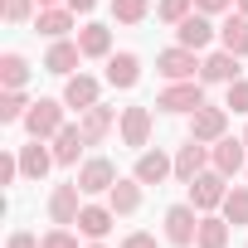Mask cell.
Segmentation results:
<instances>
[{
	"label": "cell",
	"instance_id": "6da1fadb",
	"mask_svg": "<svg viewBox=\"0 0 248 248\" xmlns=\"http://www.w3.org/2000/svg\"><path fill=\"white\" fill-rule=\"evenodd\" d=\"M63 112H68V102H63V97H34V102H30V112H25V132H30V137H39V141H54V137L68 127Z\"/></svg>",
	"mask_w": 248,
	"mask_h": 248
},
{
	"label": "cell",
	"instance_id": "7a4b0ae2",
	"mask_svg": "<svg viewBox=\"0 0 248 248\" xmlns=\"http://www.w3.org/2000/svg\"><path fill=\"white\" fill-rule=\"evenodd\" d=\"M156 107L170 112V117H190L204 107V78H185V83H166L156 93Z\"/></svg>",
	"mask_w": 248,
	"mask_h": 248
},
{
	"label": "cell",
	"instance_id": "3957f363",
	"mask_svg": "<svg viewBox=\"0 0 248 248\" xmlns=\"http://www.w3.org/2000/svg\"><path fill=\"white\" fill-rule=\"evenodd\" d=\"M224 195H229V175H219L214 166L190 180V204H195L200 214H214V209L224 204Z\"/></svg>",
	"mask_w": 248,
	"mask_h": 248
},
{
	"label": "cell",
	"instance_id": "277c9868",
	"mask_svg": "<svg viewBox=\"0 0 248 248\" xmlns=\"http://www.w3.org/2000/svg\"><path fill=\"white\" fill-rule=\"evenodd\" d=\"M219 39V25H214V15H204V10H190L180 25H175V44H185V49H209Z\"/></svg>",
	"mask_w": 248,
	"mask_h": 248
},
{
	"label": "cell",
	"instance_id": "5b68a950",
	"mask_svg": "<svg viewBox=\"0 0 248 248\" xmlns=\"http://www.w3.org/2000/svg\"><path fill=\"white\" fill-rule=\"evenodd\" d=\"M200 63H204V59H200L195 49H185V44H175V49H161V54H156V73H161L166 83H185V78H195V73H200Z\"/></svg>",
	"mask_w": 248,
	"mask_h": 248
},
{
	"label": "cell",
	"instance_id": "8992f818",
	"mask_svg": "<svg viewBox=\"0 0 248 248\" xmlns=\"http://www.w3.org/2000/svg\"><path fill=\"white\" fill-rule=\"evenodd\" d=\"M209 166L219 170V175H243L248 170V141L243 137H219L214 146H209Z\"/></svg>",
	"mask_w": 248,
	"mask_h": 248
},
{
	"label": "cell",
	"instance_id": "52a82bcc",
	"mask_svg": "<svg viewBox=\"0 0 248 248\" xmlns=\"http://www.w3.org/2000/svg\"><path fill=\"white\" fill-rule=\"evenodd\" d=\"M195 233H200V209L195 204H170L166 209V243L195 248Z\"/></svg>",
	"mask_w": 248,
	"mask_h": 248
},
{
	"label": "cell",
	"instance_id": "ba28073f",
	"mask_svg": "<svg viewBox=\"0 0 248 248\" xmlns=\"http://www.w3.org/2000/svg\"><path fill=\"white\" fill-rule=\"evenodd\" d=\"M117 137H122V146L146 151V146H151V107H122V117H117Z\"/></svg>",
	"mask_w": 248,
	"mask_h": 248
},
{
	"label": "cell",
	"instance_id": "9c48e42d",
	"mask_svg": "<svg viewBox=\"0 0 248 248\" xmlns=\"http://www.w3.org/2000/svg\"><path fill=\"white\" fill-rule=\"evenodd\" d=\"M190 137L195 141H204V146H214L219 137H229V107H200V112H190Z\"/></svg>",
	"mask_w": 248,
	"mask_h": 248
},
{
	"label": "cell",
	"instance_id": "30bf717a",
	"mask_svg": "<svg viewBox=\"0 0 248 248\" xmlns=\"http://www.w3.org/2000/svg\"><path fill=\"white\" fill-rule=\"evenodd\" d=\"M132 175H137L141 185H166V180L175 175V156H166L161 146H156V151L146 146V151L137 156V166H132Z\"/></svg>",
	"mask_w": 248,
	"mask_h": 248
},
{
	"label": "cell",
	"instance_id": "8fae6325",
	"mask_svg": "<svg viewBox=\"0 0 248 248\" xmlns=\"http://www.w3.org/2000/svg\"><path fill=\"white\" fill-rule=\"evenodd\" d=\"M112 185H117V166H112L107 156H93V161L78 166V190H83V195H107Z\"/></svg>",
	"mask_w": 248,
	"mask_h": 248
},
{
	"label": "cell",
	"instance_id": "7c38bea8",
	"mask_svg": "<svg viewBox=\"0 0 248 248\" xmlns=\"http://www.w3.org/2000/svg\"><path fill=\"white\" fill-rule=\"evenodd\" d=\"M83 63V49L78 39H49V54H44V73L54 78H73V68Z\"/></svg>",
	"mask_w": 248,
	"mask_h": 248
},
{
	"label": "cell",
	"instance_id": "4fadbf2b",
	"mask_svg": "<svg viewBox=\"0 0 248 248\" xmlns=\"http://www.w3.org/2000/svg\"><path fill=\"white\" fill-rule=\"evenodd\" d=\"M78 214H83V190H78V180L73 185H54V195H49V219L54 224H78Z\"/></svg>",
	"mask_w": 248,
	"mask_h": 248
},
{
	"label": "cell",
	"instance_id": "5bb4252c",
	"mask_svg": "<svg viewBox=\"0 0 248 248\" xmlns=\"http://www.w3.org/2000/svg\"><path fill=\"white\" fill-rule=\"evenodd\" d=\"M78 127H83V141L88 146H102L107 137H112V127H117V107H88V112H78Z\"/></svg>",
	"mask_w": 248,
	"mask_h": 248
},
{
	"label": "cell",
	"instance_id": "9a60e30c",
	"mask_svg": "<svg viewBox=\"0 0 248 248\" xmlns=\"http://www.w3.org/2000/svg\"><path fill=\"white\" fill-rule=\"evenodd\" d=\"M54 166H59V161H54V146H44L39 137H30V141L20 146V170H25V180H44Z\"/></svg>",
	"mask_w": 248,
	"mask_h": 248
},
{
	"label": "cell",
	"instance_id": "2e32d148",
	"mask_svg": "<svg viewBox=\"0 0 248 248\" xmlns=\"http://www.w3.org/2000/svg\"><path fill=\"white\" fill-rule=\"evenodd\" d=\"M97 97H102V83H97L93 73H73V78H63V102H68V107L88 112V107H97Z\"/></svg>",
	"mask_w": 248,
	"mask_h": 248
},
{
	"label": "cell",
	"instance_id": "e0dca14e",
	"mask_svg": "<svg viewBox=\"0 0 248 248\" xmlns=\"http://www.w3.org/2000/svg\"><path fill=\"white\" fill-rule=\"evenodd\" d=\"M107 204H112L117 219L137 214V209H141V180H137V175H117V185L107 190Z\"/></svg>",
	"mask_w": 248,
	"mask_h": 248
},
{
	"label": "cell",
	"instance_id": "ac0fdd59",
	"mask_svg": "<svg viewBox=\"0 0 248 248\" xmlns=\"http://www.w3.org/2000/svg\"><path fill=\"white\" fill-rule=\"evenodd\" d=\"M73 10L68 5H39V15H34V30L44 34V39H68V30H73Z\"/></svg>",
	"mask_w": 248,
	"mask_h": 248
},
{
	"label": "cell",
	"instance_id": "d6986e66",
	"mask_svg": "<svg viewBox=\"0 0 248 248\" xmlns=\"http://www.w3.org/2000/svg\"><path fill=\"white\" fill-rule=\"evenodd\" d=\"M200 78L204 83H233V78H243L238 73V54H229V49H214V54H204V63H200Z\"/></svg>",
	"mask_w": 248,
	"mask_h": 248
},
{
	"label": "cell",
	"instance_id": "ffe728a7",
	"mask_svg": "<svg viewBox=\"0 0 248 248\" xmlns=\"http://www.w3.org/2000/svg\"><path fill=\"white\" fill-rule=\"evenodd\" d=\"M200 170H209V146L190 137V141H185V146L175 151V180H185V185H190V180H195Z\"/></svg>",
	"mask_w": 248,
	"mask_h": 248
},
{
	"label": "cell",
	"instance_id": "44dd1931",
	"mask_svg": "<svg viewBox=\"0 0 248 248\" xmlns=\"http://www.w3.org/2000/svg\"><path fill=\"white\" fill-rule=\"evenodd\" d=\"M107 83H112V88H122V93L137 88V83H141V59H137L132 49L112 54V59H107Z\"/></svg>",
	"mask_w": 248,
	"mask_h": 248
},
{
	"label": "cell",
	"instance_id": "7402d4cb",
	"mask_svg": "<svg viewBox=\"0 0 248 248\" xmlns=\"http://www.w3.org/2000/svg\"><path fill=\"white\" fill-rule=\"evenodd\" d=\"M219 49H229V54H248V15H238V10H229L224 20H219Z\"/></svg>",
	"mask_w": 248,
	"mask_h": 248
},
{
	"label": "cell",
	"instance_id": "603a6c76",
	"mask_svg": "<svg viewBox=\"0 0 248 248\" xmlns=\"http://www.w3.org/2000/svg\"><path fill=\"white\" fill-rule=\"evenodd\" d=\"M112 224H117L112 204H83V214H78V233L83 238H107Z\"/></svg>",
	"mask_w": 248,
	"mask_h": 248
},
{
	"label": "cell",
	"instance_id": "cb8c5ba5",
	"mask_svg": "<svg viewBox=\"0 0 248 248\" xmlns=\"http://www.w3.org/2000/svg\"><path fill=\"white\" fill-rule=\"evenodd\" d=\"M78 49H83V59H112V30L107 25H83L78 30Z\"/></svg>",
	"mask_w": 248,
	"mask_h": 248
},
{
	"label": "cell",
	"instance_id": "d4e9b609",
	"mask_svg": "<svg viewBox=\"0 0 248 248\" xmlns=\"http://www.w3.org/2000/svg\"><path fill=\"white\" fill-rule=\"evenodd\" d=\"M83 146H88V141H83V127H73V122H68V127L54 137V161H59V166H78Z\"/></svg>",
	"mask_w": 248,
	"mask_h": 248
},
{
	"label": "cell",
	"instance_id": "484cf974",
	"mask_svg": "<svg viewBox=\"0 0 248 248\" xmlns=\"http://www.w3.org/2000/svg\"><path fill=\"white\" fill-rule=\"evenodd\" d=\"M195 248H229V219L224 214H200Z\"/></svg>",
	"mask_w": 248,
	"mask_h": 248
},
{
	"label": "cell",
	"instance_id": "4316f807",
	"mask_svg": "<svg viewBox=\"0 0 248 248\" xmlns=\"http://www.w3.org/2000/svg\"><path fill=\"white\" fill-rule=\"evenodd\" d=\"M30 83V59L25 54H0V88H25Z\"/></svg>",
	"mask_w": 248,
	"mask_h": 248
},
{
	"label": "cell",
	"instance_id": "83f0119b",
	"mask_svg": "<svg viewBox=\"0 0 248 248\" xmlns=\"http://www.w3.org/2000/svg\"><path fill=\"white\" fill-rule=\"evenodd\" d=\"M25 112H30V97H25V88H0V122H25Z\"/></svg>",
	"mask_w": 248,
	"mask_h": 248
},
{
	"label": "cell",
	"instance_id": "f1b7e54d",
	"mask_svg": "<svg viewBox=\"0 0 248 248\" xmlns=\"http://www.w3.org/2000/svg\"><path fill=\"white\" fill-rule=\"evenodd\" d=\"M219 214H224L229 224H248V185H229V195H224Z\"/></svg>",
	"mask_w": 248,
	"mask_h": 248
},
{
	"label": "cell",
	"instance_id": "f546056e",
	"mask_svg": "<svg viewBox=\"0 0 248 248\" xmlns=\"http://www.w3.org/2000/svg\"><path fill=\"white\" fill-rule=\"evenodd\" d=\"M151 15V0H112V20L117 25H141Z\"/></svg>",
	"mask_w": 248,
	"mask_h": 248
},
{
	"label": "cell",
	"instance_id": "4dcf8cb0",
	"mask_svg": "<svg viewBox=\"0 0 248 248\" xmlns=\"http://www.w3.org/2000/svg\"><path fill=\"white\" fill-rule=\"evenodd\" d=\"M34 5L39 0H0V20L5 25H25V20H34Z\"/></svg>",
	"mask_w": 248,
	"mask_h": 248
},
{
	"label": "cell",
	"instance_id": "1f68e13d",
	"mask_svg": "<svg viewBox=\"0 0 248 248\" xmlns=\"http://www.w3.org/2000/svg\"><path fill=\"white\" fill-rule=\"evenodd\" d=\"M190 10H195V0H156V20L161 25H180Z\"/></svg>",
	"mask_w": 248,
	"mask_h": 248
},
{
	"label": "cell",
	"instance_id": "d6a6232c",
	"mask_svg": "<svg viewBox=\"0 0 248 248\" xmlns=\"http://www.w3.org/2000/svg\"><path fill=\"white\" fill-rule=\"evenodd\" d=\"M224 107H229V112H248V78H233V83H229Z\"/></svg>",
	"mask_w": 248,
	"mask_h": 248
},
{
	"label": "cell",
	"instance_id": "836d02e7",
	"mask_svg": "<svg viewBox=\"0 0 248 248\" xmlns=\"http://www.w3.org/2000/svg\"><path fill=\"white\" fill-rule=\"evenodd\" d=\"M25 170H20V151H0V185H15Z\"/></svg>",
	"mask_w": 248,
	"mask_h": 248
},
{
	"label": "cell",
	"instance_id": "e575fe53",
	"mask_svg": "<svg viewBox=\"0 0 248 248\" xmlns=\"http://www.w3.org/2000/svg\"><path fill=\"white\" fill-rule=\"evenodd\" d=\"M44 248H78V233L63 229V224H54V229L44 233Z\"/></svg>",
	"mask_w": 248,
	"mask_h": 248
},
{
	"label": "cell",
	"instance_id": "d590c367",
	"mask_svg": "<svg viewBox=\"0 0 248 248\" xmlns=\"http://www.w3.org/2000/svg\"><path fill=\"white\" fill-rule=\"evenodd\" d=\"M117 248H161V243H156V233H146V229H132L127 238L117 243Z\"/></svg>",
	"mask_w": 248,
	"mask_h": 248
},
{
	"label": "cell",
	"instance_id": "8d00e7d4",
	"mask_svg": "<svg viewBox=\"0 0 248 248\" xmlns=\"http://www.w3.org/2000/svg\"><path fill=\"white\" fill-rule=\"evenodd\" d=\"M5 248H44V238H39V233H30V229H15V233L5 238Z\"/></svg>",
	"mask_w": 248,
	"mask_h": 248
},
{
	"label": "cell",
	"instance_id": "74e56055",
	"mask_svg": "<svg viewBox=\"0 0 248 248\" xmlns=\"http://www.w3.org/2000/svg\"><path fill=\"white\" fill-rule=\"evenodd\" d=\"M195 10H204V15H229L233 0H195Z\"/></svg>",
	"mask_w": 248,
	"mask_h": 248
},
{
	"label": "cell",
	"instance_id": "f35d334b",
	"mask_svg": "<svg viewBox=\"0 0 248 248\" xmlns=\"http://www.w3.org/2000/svg\"><path fill=\"white\" fill-rule=\"evenodd\" d=\"M63 5H68L73 15H93V10H97V0H63Z\"/></svg>",
	"mask_w": 248,
	"mask_h": 248
},
{
	"label": "cell",
	"instance_id": "ab89813d",
	"mask_svg": "<svg viewBox=\"0 0 248 248\" xmlns=\"http://www.w3.org/2000/svg\"><path fill=\"white\" fill-rule=\"evenodd\" d=\"M233 10H238V15H248V0H233Z\"/></svg>",
	"mask_w": 248,
	"mask_h": 248
},
{
	"label": "cell",
	"instance_id": "60d3db41",
	"mask_svg": "<svg viewBox=\"0 0 248 248\" xmlns=\"http://www.w3.org/2000/svg\"><path fill=\"white\" fill-rule=\"evenodd\" d=\"M88 248H107V243H102V238H88Z\"/></svg>",
	"mask_w": 248,
	"mask_h": 248
},
{
	"label": "cell",
	"instance_id": "b9f144b4",
	"mask_svg": "<svg viewBox=\"0 0 248 248\" xmlns=\"http://www.w3.org/2000/svg\"><path fill=\"white\" fill-rule=\"evenodd\" d=\"M39 5H63V0H39Z\"/></svg>",
	"mask_w": 248,
	"mask_h": 248
},
{
	"label": "cell",
	"instance_id": "7bdbcfd3",
	"mask_svg": "<svg viewBox=\"0 0 248 248\" xmlns=\"http://www.w3.org/2000/svg\"><path fill=\"white\" fill-rule=\"evenodd\" d=\"M243 141H248V127H243Z\"/></svg>",
	"mask_w": 248,
	"mask_h": 248
},
{
	"label": "cell",
	"instance_id": "ee69618b",
	"mask_svg": "<svg viewBox=\"0 0 248 248\" xmlns=\"http://www.w3.org/2000/svg\"><path fill=\"white\" fill-rule=\"evenodd\" d=\"M243 175H248V170H243Z\"/></svg>",
	"mask_w": 248,
	"mask_h": 248
}]
</instances>
